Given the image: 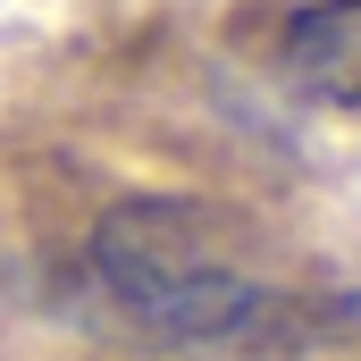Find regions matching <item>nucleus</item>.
Instances as JSON below:
<instances>
[{
    "label": "nucleus",
    "instance_id": "1",
    "mask_svg": "<svg viewBox=\"0 0 361 361\" xmlns=\"http://www.w3.org/2000/svg\"><path fill=\"white\" fill-rule=\"evenodd\" d=\"M92 277L143 336L177 353L269 361L353 328V302L269 269L252 227H235L210 202H118L92 227Z\"/></svg>",
    "mask_w": 361,
    "mask_h": 361
},
{
    "label": "nucleus",
    "instance_id": "2",
    "mask_svg": "<svg viewBox=\"0 0 361 361\" xmlns=\"http://www.w3.org/2000/svg\"><path fill=\"white\" fill-rule=\"evenodd\" d=\"M277 68L311 101L361 109V0H311V8H294L286 34H277Z\"/></svg>",
    "mask_w": 361,
    "mask_h": 361
}]
</instances>
